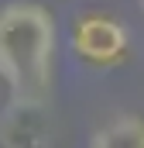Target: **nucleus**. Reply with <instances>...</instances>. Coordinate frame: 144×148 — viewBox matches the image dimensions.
I'll return each mask as SVG.
<instances>
[{"label":"nucleus","instance_id":"f257e3e1","mask_svg":"<svg viewBox=\"0 0 144 148\" xmlns=\"http://www.w3.org/2000/svg\"><path fill=\"white\" fill-rule=\"evenodd\" d=\"M55 59V17L31 0L0 7V79L10 100L48 103Z\"/></svg>","mask_w":144,"mask_h":148},{"label":"nucleus","instance_id":"f03ea898","mask_svg":"<svg viewBox=\"0 0 144 148\" xmlns=\"http://www.w3.org/2000/svg\"><path fill=\"white\" fill-rule=\"evenodd\" d=\"M127 28L120 21H113L107 14H86L75 28H72V48L79 59L93 62V66H117L127 55Z\"/></svg>","mask_w":144,"mask_h":148},{"label":"nucleus","instance_id":"7ed1b4c3","mask_svg":"<svg viewBox=\"0 0 144 148\" xmlns=\"http://www.w3.org/2000/svg\"><path fill=\"white\" fill-rule=\"evenodd\" d=\"M0 145L3 148H52L48 103L10 100L3 117H0Z\"/></svg>","mask_w":144,"mask_h":148},{"label":"nucleus","instance_id":"20e7f679","mask_svg":"<svg viewBox=\"0 0 144 148\" xmlns=\"http://www.w3.org/2000/svg\"><path fill=\"white\" fill-rule=\"evenodd\" d=\"M89 148H144V121L134 114H120L93 134Z\"/></svg>","mask_w":144,"mask_h":148}]
</instances>
